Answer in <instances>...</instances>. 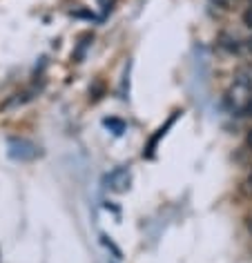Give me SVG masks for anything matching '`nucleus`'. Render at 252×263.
<instances>
[{
    "mask_svg": "<svg viewBox=\"0 0 252 263\" xmlns=\"http://www.w3.org/2000/svg\"><path fill=\"white\" fill-rule=\"evenodd\" d=\"M225 105L237 114H248L252 107V87L248 83L235 78V83L230 85L228 94H225Z\"/></svg>",
    "mask_w": 252,
    "mask_h": 263,
    "instance_id": "nucleus-1",
    "label": "nucleus"
},
{
    "mask_svg": "<svg viewBox=\"0 0 252 263\" xmlns=\"http://www.w3.org/2000/svg\"><path fill=\"white\" fill-rule=\"evenodd\" d=\"M130 185H132V174H130L128 167H116L114 172L107 176V187L112 190V192L123 194V192L130 190Z\"/></svg>",
    "mask_w": 252,
    "mask_h": 263,
    "instance_id": "nucleus-2",
    "label": "nucleus"
},
{
    "mask_svg": "<svg viewBox=\"0 0 252 263\" xmlns=\"http://www.w3.org/2000/svg\"><path fill=\"white\" fill-rule=\"evenodd\" d=\"M103 125L105 127H114V134H121V132L125 129V125L121 121H116V118H105Z\"/></svg>",
    "mask_w": 252,
    "mask_h": 263,
    "instance_id": "nucleus-3",
    "label": "nucleus"
},
{
    "mask_svg": "<svg viewBox=\"0 0 252 263\" xmlns=\"http://www.w3.org/2000/svg\"><path fill=\"white\" fill-rule=\"evenodd\" d=\"M245 143H248V147L252 149V129L248 132V136H245Z\"/></svg>",
    "mask_w": 252,
    "mask_h": 263,
    "instance_id": "nucleus-4",
    "label": "nucleus"
},
{
    "mask_svg": "<svg viewBox=\"0 0 252 263\" xmlns=\"http://www.w3.org/2000/svg\"><path fill=\"white\" fill-rule=\"evenodd\" d=\"M245 226H248V230H250V232H252V212L248 214V219H245Z\"/></svg>",
    "mask_w": 252,
    "mask_h": 263,
    "instance_id": "nucleus-5",
    "label": "nucleus"
},
{
    "mask_svg": "<svg viewBox=\"0 0 252 263\" xmlns=\"http://www.w3.org/2000/svg\"><path fill=\"white\" fill-rule=\"evenodd\" d=\"M248 49L252 51V38H250V41H248Z\"/></svg>",
    "mask_w": 252,
    "mask_h": 263,
    "instance_id": "nucleus-6",
    "label": "nucleus"
}]
</instances>
